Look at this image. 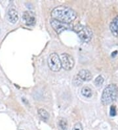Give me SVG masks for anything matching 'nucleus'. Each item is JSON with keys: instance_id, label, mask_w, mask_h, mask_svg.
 I'll return each instance as SVG.
<instances>
[{"instance_id": "nucleus-14", "label": "nucleus", "mask_w": 118, "mask_h": 130, "mask_svg": "<svg viewBox=\"0 0 118 130\" xmlns=\"http://www.w3.org/2000/svg\"><path fill=\"white\" fill-rule=\"evenodd\" d=\"M83 82L82 81L81 78L79 77L78 75H76V76L74 77V79H73L72 83L75 86H81L82 84H83Z\"/></svg>"}, {"instance_id": "nucleus-9", "label": "nucleus", "mask_w": 118, "mask_h": 130, "mask_svg": "<svg viewBox=\"0 0 118 130\" xmlns=\"http://www.w3.org/2000/svg\"><path fill=\"white\" fill-rule=\"evenodd\" d=\"M77 75L83 82H89L93 78V76H92L91 72L89 71L88 70H85V69L81 70L78 72Z\"/></svg>"}, {"instance_id": "nucleus-7", "label": "nucleus", "mask_w": 118, "mask_h": 130, "mask_svg": "<svg viewBox=\"0 0 118 130\" xmlns=\"http://www.w3.org/2000/svg\"><path fill=\"white\" fill-rule=\"evenodd\" d=\"M22 20L28 26L33 25L35 23V17L33 13L30 11H25L22 15Z\"/></svg>"}, {"instance_id": "nucleus-1", "label": "nucleus", "mask_w": 118, "mask_h": 130, "mask_svg": "<svg viewBox=\"0 0 118 130\" xmlns=\"http://www.w3.org/2000/svg\"><path fill=\"white\" fill-rule=\"evenodd\" d=\"M50 15L54 20L67 24H70L75 21L77 17V13L76 11L64 5L58 6L53 9L51 11Z\"/></svg>"}, {"instance_id": "nucleus-3", "label": "nucleus", "mask_w": 118, "mask_h": 130, "mask_svg": "<svg viewBox=\"0 0 118 130\" xmlns=\"http://www.w3.org/2000/svg\"><path fill=\"white\" fill-rule=\"evenodd\" d=\"M74 30L76 31L81 40L85 43H89L92 40L93 35V32L91 29L87 26H83L78 24L74 27Z\"/></svg>"}, {"instance_id": "nucleus-5", "label": "nucleus", "mask_w": 118, "mask_h": 130, "mask_svg": "<svg viewBox=\"0 0 118 130\" xmlns=\"http://www.w3.org/2000/svg\"><path fill=\"white\" fill-rule=\"evenodd\" d=\"M60 61H61V65L64 70H70L72 69L75 64L73 57L67 53H62L61 54L60 57Z\"/></svg>"}, {"instance_id": "nucleus-15", "label": "nucleus", "mask_w": 118, "mask_h": 130, "mask_svg": "<svg viewBox=\"0 0 118 130\" xmlns=\"http://www.w3.org/2000/svg\"><path fill=\"white\" fill-rule=\"evenodd\" d=\"M104 82V78H103V77L101 76H98L97 78L95 79V80H94V84H96L97 86H100L103 84Z\"/></svg>"}, {"instance_id": "nucleus-18", "label": "nucleus", "mask_w": 118, "mask_h": 130, "mask_svg": "<svg viewBox=\"0 0 118 130\" xmlns=\"http://www.w3.org/2000/svg\"><path fill=\"white\" fill-rule=\"evenodd\" d=\"M20 130H22V129H20Z\"/></svg>"}, {"instance_id": "nucleus-12", "label": "nucleus", "mask_w": 118, "mask_h": 130, "mask_svg": "<svg viewBox=\"0 0 118 130\" xmlns=\"http://www.w3.org/2000/svg\"><path fill=\"white\" fill-rule=\"evenodd\" d=\"M58 126L62 130H67L68 128V122L65 118H61L58 120Z\"/></svg>"}, {"instance_id": "nucleus-10", "label": "nucleus", "mask_w": 118, "mask_h": 130, "mask_svg": "<svg viewBox=\"0 0 118 130\" xmlns=\"http://www.w3.org/2000/svg\"><path fill=\"white\" fill-rule=\"evenodd\" d=\"M110 29L112 34L118 38V16L114 18L110 22Z\"/></svg>"}, {"instance_id": "nucleus-17", "label": "nucleus", "mask_w": 118, "mask_h": 130, "mask_svg": "<svg viewBox=\"0 0 118 130\" xmlns=\"http://www.w3.org/2000/svg\"><path fill=\"white\" fill-rule=\"evenodd\" d=\"M72 130H83V125L80 122H77L74 125Z\"/></svg>"}, {"instance_id": "nucleus-11", "label": "nucleus", "mask_w": 118, "mask_h": 130, "mask_svg": "<svg viewBox=\"0 0 118 130\" xmlns=\"http://www.w3.org/2000/svg\"><path fill=\"white\" fill-rule=\"evenodd\" d=\"M81 93L83 97H87V98H90L92 96V90L91 88H89L87 86H85L81 89Z\"/></svg>"}, {"instance_id": "nucleus-13", "label": "nucleus", "mask_w": 118, "mask_h": 130, "mask_svg": "<svg viewBox=\"0 0 118 130\" xmlns=\"http://www.w3.org/2000/svg\"><path fill=\"white\" fill-rule=\"evenodd\" d=\"M38 114H39L40 117H41L43 120H47L49 119V113L47 112V111H46L45 110L43 109V108H40V109L38 110Z\"/></svg>"}, {"instance_id": "nucleus-4", "label": "nucleus", "mask_w": 118, "mask_h": 130, "mask_svg": "<svg viewBox=\"0 0 118 130\" xmlns=\"http://www.w3.org/2000/svg\"><path fill=\"white\" fill-rule=\"evenodd\" d=\"M47 62H48L49 68L52 71L58 72L61 69V61H60V57L57 53H51L48 58Z\"/></svg>"}, {"instance_id": "nucleus-6", "label": "nucleus", "mask_w": 118, "mask_h": 130, "mask_svg": "<svg viewBox=\"0 0 118 130\" xmlns=\"http://www.w3.org/2000/svg\"><path fill=\"white\" fill-rule=\"evenodd\" d=\"M50 25L57 34H60L64 30H71L72 28V26L70 24L60 22L54 19H52L50 21Z\"/></svg>"}, {"instance_id": "nucleus-16", "label": "nucleus", "mask_w": 118, "mask_h": 130, "mask_svg": "<svg viewBox=\"0 0 118 130\" xmlns=\"http://www.w3.org/2000/svg\"><path fill=\"white\" fill-rule=\"evenodd\" d=\"M110 114L112 117H114V116H115V115L117 114L116 108H115V106H114V105H112V106L110 107Z\"/></svg>"}, {"instance_id": "nucleus-2", "label": "nucleus", "mask_w": 118, "mask_h": 130, "mask_svg": "<svg viewBox=\"0 0 118 130\" xmlns=\"http://www.w3.org/2000/svg\"><path fill=\"white\" fill-rule=\"evenodd\" d=\"M118 96V87L116 84H110L104 88L102 96L101 103L103 105H110L115 101Z\"/></svg>"}, {"instance_id": "nucleus-8", "label": "nucleus", "mask_w": 118, "mask_h": 130, "mask_svg": "<svg viewBox=\"0 0 118 130\" xmlns=\"http://www.w3.org/2000/svg\"><path fill=\"white\" fill-rule=\"evenodd\" d=\"M7 20L10 23L14 24L19 20V14L16 10L14 8H11L7 12Z\"/></svg>"}]
</instances>
